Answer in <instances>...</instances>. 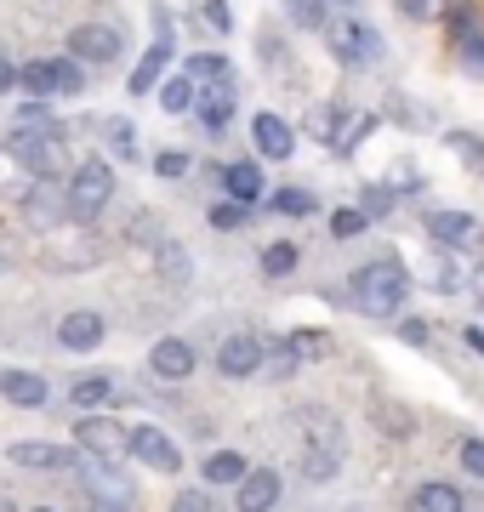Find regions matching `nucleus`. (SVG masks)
Masks as SVG:
<instances>
[{
    "mask_svg": "<svg viewBox=\"0 0 484 512\" xmlns=\"http://www.w3.org/2000/svg\"><path fill=\"white\" fill-rule=\"evenodd\" d=\"M405 296H410V268L393 262V256H376V262H365V268L348 279V302H354L365 319H393V313L405 308Z\"/></svg>",
    "mask_w": 484,
    "mask_h": 512,
    "instance_id": "1",
    "label": "nucleus"
},
{
    "mask_svg": "<svg viewBox=\"0 0 484 512\" xmlns=\"http://www.w3.org/2000/svg\"><path fill=\"white\" fill-rule=\"evenodd\" d=\"M325 46H331L336 63H348V69H371L376 57H382V35H376L365 18H331L325 23Z\"/></svg>",
    "mask_w": 484,
    "mask_h": 512,
    "instance_id": "2",
    "label": "nucleus"
},
{
    "mask_svg": "<svg viewBox=\"0 0 484 512\" xmlns=\"http://www.w3.org/2000/svg\"><path fill=\"white\" fill-rule=\"evenodd\" d=\"M109 200H114V171L103 160H86L69 183V222H97Z\"/></svg>",
    "mask_w": 484,
    "mask_h": 512,
    "instance_id": "3",
    "label": "nucleus"
},
{
    "mask_svg": "<svg viewBox=\"0 0 484 512\" xmlns=\"http://www.w3.org/2000/svg\"><path fill=\"white\" fill-rule=\"evenodd\" d=\"M12 160L23 171H35V177H57V165H63V131H18L12 137Z\"/></svg>",
    "mask_w": 484,
    "mask_h": 512,
    "instance_id": "4",
    "label": "nucleus"
},
{
    "mask_svg": "<svg viewBox=\"0 0 484 512\" xmlns=\"http://www.w3.org/2000/svg\"><path fill=\"white\" fill-rule=\"evenodd\" d=\"M75 467H80V484L92 490V501H103V507H126V501H131V484L114 473L120 461H103V456H92V450H86Z\"/></svg>",
    "mask_w": 484,
    "mask_h": 512,
    "instance_id": "5",
    "label": "nucleus"
},
{
    "mask_svg": "<svg viewBox=\"0 0 484 512\" xmlns=\"http://www.w3.org/2000/svg\"><path fill=\"white\" fill-rule=\"evenodd\" d=\"M75 439H80V450H92V456H103V461L131 456V433H120V421H109V416H86L75 427Z\"/></svg>",
    "mask_w": 484,
    "mask_h": 512,
    "instance_id": "6",
    "label": "nucleus"
},
{
    "mask_svg": "<svg viewBox=\"0 0 484 512\" xmlns=\"http://www.w3.org/2000/svg\"><path fill=\"white\" fill-rule=\"evenodd\" d=\"M23 86H29L35 97H46V92H80V86H86V74H80L75 63L40 57V63H29V69H23Z\"/></svg>",
    "mask_w": 484,
    "mask_h": 512,
    "instance_id": "7",
    "label": "nucleus"
},
{
    "mask_svg": "<svg viewBox=\"0 0 484 512\" xmlns=\"http://www.w3.org/2000/svg\"><path fill=\"white\" fill-rule=\"evenodd\" d=\"M23 217L35 222V228H57V222H69V188H57L52 177H40L29 188V200H23Z\"/></svg>",
    "mask_w": 484,
    "mask_h": 512,
    "instance_id": "8",
    "label": "nucleus"
},
{
    "mask_svg": "<svg viewBox=\"0 0 484 512\" xmlns=\"http://www.w3.org/2000/svg\"><path fill=\"white\" fill-rule=\"evenodd\" d=\"M131 456L149 461L154 473H177V467H183V450H177L160 427H131Z\"/></svg>",
    "mask_w": 484,
    "mask_h": 512,
    "instance_id": "9",
    "label": "nucleus"
},
{
    "mask_svg": "<svg viewBox=\"0 0 484 512\" xmlns=\"http://www.w3.org/2000/svg\"><path fill=\"white\" fill-rule=\"evenodd\" d=\"M428 239L439 251H467L479 239V222L467 217V211H428Z\"/></svg>",
    "mask_w": 484,
    "mask_h": 512,
    "instance_id": "10",
    "label": "nucleus"
},
{
    "mask_svg": "<svg viewBox=\"0 0 484 512\" xmlns=\"http://www.w3.org/2000/svg\"><path fill=\"white\" fill-rule=\"evenodd\" d=\"M69 52L86 57V63H109V57H120V29L114 23H80L69 35Z\"/></svg>",
    "mask_w": 484,
    "mask_h": 512,
    "instance_id": "11",
    "label": "nucleus"
},
{
    "mask_svg": "<svg viewBox=\"0 0 484 512\" xmlns=\"http://www.w3.org/2000/svg\"><path fill=\"white\" fill-rule=\"evenodd\" d=\"M217 370H223L228 382L257 376V370H262V342H257V336H228L223 348H217Z\"/></svg>",
    "mask_w": 484,
    "mask_h": 512,
    "instance_id": "12",
    "label": "nucleus"
},
{
    "mask_svg": "<svg viewBox=\"0 0 484 512\" xmlns=\"http://www.w3.org/2000/svg\"><path fill=\"white\" fill-rule=\"evenodd\" d=\"M149 370L160 376V382H183L188 370H194V348L177 342V336H160V342L149 348Z\"/></svg>",
    "mask_w": 484,
    "mask_h": 512,
    "instance_id": "13",
    "label": "nucleus"
},
{
    "mask_svg": "<svg viewBox=\"0 0 484 512\" xmlns=\"http://www.w3.org/2000/svg\"><path fill=\"white\" fill-rule=\"evenodd\" d=\"M57 342H63V348L69 353H92L97 342H103V319H97V313H63V319H57Z\"/></svg>",
    "mask_w": 484,
    "mask_h": 512,
    "instance_id": "14",
    "label": "nucleus"
},
{
    "mask_svg": "<svg viewBox=\"0 0 484 512\" xmlns=\"http://www.w3.org/2000/svg\"><path fill=\"white\" fill-rule=\"evenodd\" d=\"M251 137H257V148L268 160H291V148H297V131L285 126L280 114H257L251 120Z\"/></svg>",
    "mask_w": 484,
    "mask_h": 512,
    "instance_id": "15",
    "label": "nucleus"
},
{
    "mask_svg": "<svg viewBox=\"0 0 484 512\" xmlns=\"http://www.w3.org/2000/svg\"><path fill=\"white\" fill-rule=\"evenodd\" d=\"M46 393H52V387H46V376H35V370H6V376H0V399H6V404L40 410Z\"/></svg>",
    "mask_w": 484,
    "mask_h": 512,
    "instance_id": "16",
    "label": "nucleus"
},
{
    "mask_svg": "<svg viewBox=\"0 0 484 512\" xmlns=\"http://www.w3.org/2000/svg\"><path fill=\"white\" fill-rule=\"evenodd\" d=\"M194 114H200L205 131H223L228 114H234V86H228V80H211V86L194 97Z\"/></svg>",
    "mask_w": 484,
    "mask_h": 512,
    "instance_id": "17",
    "label": "nucleus"
},
{
    "mask_svg": "<svg viewBox=\"0 0 484 512\" xmlns=\"http://www.w3.org/2000/svg\"><path fill=\"white\" fill-rule=\"evenodd\" d=\"M280 501V473L274 467H251V473L240 478V507L245 512H262Z\"/></svg>",
    "mask_w": 484,
    "mask_h": 512,
    "instance_id": "18",
    "label": "nucleus"
},
{
    "mask_svg": "<svg viewBox=\"0 0 484 512\" xmlns=\"http://www.w3.org/2000/svg\"><path fill=\"white\" fill-rule=\"evenodd\" d=\"M371 427H382L388 439H410L416 433V410L399 399H371Z\"/></svg>",
    "mask_w": 484,
    "mask_h": 512,
    "instance_id": "19",
    "label": "nucleus"
},
{
    "mask_svg": "<svg viewBox=\"0 0 484 512\" xmlns=\"http://www.w3.org/2000/svg\"><path fill=\"white\" fill-rule=\"evenodd\" d=\"M69 450L63 444H12V467H29V473H57V467H69Z\"/></svg>",
    "mask_w": 484,
    "mask_h": 512,
    "instance_id": "20",
    "label": "nucleus"
},
{
    "mask_svg": "<svg viewBox=\"0 0 484 512\" xmlns=\"http://www.w3.org/2000/svg\"><path fill=\"white\" fill-rule=\"evenodd\" d=\"M166 63H171V40L154 35V46L143 52V63L131 69V92H154V86H160V74H166Z\"/></svg>",
    "mask_w": 484,
    "mask_h": 512,
    "instance_id": "21",
    "label": "nucleus"
},
{
    "mask_svg": "<svg viewBox=\"0 0 484 512\" xmlns=\"http://www.w3.org/2000/svg\"><path fill=\"white\" fill-rule=\"evenodd\" d=\"M223 188L234 194V200H245V205H257L262 200V171L251 160H240V165H228L223 171Z\"/></svg>",
    "mask_w": 484,
    "mask_h": 512,
    "instance_id": "22",
    "label": "nucleus"
},
{
    "mask_svg": "<svg viewBox=\"0 0 484 512\" xmlns=\"http://www.w3.org/2000/svg\"><path fill=\"white\" fill-rule=\"evenodd\" d=\"M410 507H422V512H462V490H450V484H416Z\"/></svg>",
    "mask_w": 484,
    "mask_h": 512,
    "instance_id": "23",
    "label": "nucleus"
},
{
    "mask_svg": "<svg viewBox=\"0 0 484 512\" xmlns=\"http://www.w3.org/2000/svg\"><path fill=\"white\" fill-rule=\"evenodd\" d=\"M245 473H251V467H245V456H234V450H217V456L205 461V484H240Z\"/></svg>",
    "mask_w": 484,
    "mask_h": 512,
    "instance_id": "24",
    "label": "nucleus"
},
{
    "mask_svg": "<svg viewBox=\"0 0 484 512\" xmlns=\"http://www.w3.org/2000/svg\"><path fill=\"white\" fill-rule=\"evenodd\" d=\"M194 86H200L194 74H177V80H166V86H160V109H166V114L194 109Z\"/></svg>",
    "mask_w": 484,
    "mask_h": 512,
    "instance_id": "25",
    "label": "nucleus"
},
{
    "mask_svg": "<svg viewBox=\"0 0 484 512\" xmlns=\"http://www.w3.org/2000/svg\"><path fill=\"white\" fill-rule=\"evenodd\" d=\"M285 18L297 23V29H325L331 12H325V0H285Z\"/></svg>",
    "mask_w": 484,
    "mask_h": 512,
    "instance_id": "26",
    "label": "nucleus"
},
{
    "mask_svg": "<svg viewBox=\"0 0 484 512\" xmlns=\"http://www.w3.org/2000/svg\"><path fill=\"white\" fill-rule=\"evenodd\" d=\"M336 467H342V450H308L302 456V478H314V484H331Z\"/></svg>",
    "mask_w": 484,
    "mask_h": 512,
    "instance_id": "27",
    "label": "nucleus"
},
{
    "mask_svg": "<svg viewBox=\"0 0 484 512\" xmlns=\"http://www.w3.org/2000/svg\"><path fill=\"white\" fill-rule=\"evenodd\" d=\"M445 148L462 165H484V137H479V131H445Z\"/></svg>",
    "mask_w": 484,
    "mask_h": 512,
    "instance_id": "28",
    "label": "nucleus"
},
{
    "mask_svg": "<svg viewBox=\"0 0 484 512\" xmlns=\"http://www.w3.org/2000/svg\"><path fill=\"white\" fill-rule=\"evenodd\" d=\"M268 205H274V211H285V217H314V211H319V200L308 194V188H280Z\"/></svg>",
    "mask_w": 484,
    "mask_h": 512,
    "instance_id": "29",
    "label": "nucleus"
},
{
    "mask_svg": "<svg viewBox=\"0 0 484 512\" xmlns=\"http://www.w3.org/2000/svg\"><path fill=\"white\" fill-rule=\"evenodd\" d=\"M109 399H114V376H80L75 382V404H86V410H97Z\"/></svg>",
    "mask_w": 484,
    "mask_h": 512,
    "instance_id": "30",
    "label": "nucleus"
},
{
    "mask_svg": "<svg viewBox=\"0 0 484 512\" xmlns=\"http://www.w3.org/2000/svg\"><path fill=\"white\" fill-rule=\"evenodd\" d=\"M188 74H194L200 86H211V80H228V57H223V52H194V57H188Z\"/></svg>",
    "mask_w": 484,
    "mask_h": 512,
    "instance_id": "31",
    "label": "nucleus"
},
{
    "mask_svg": "<svg viewBox=\"0 0 484 512\" xmlns=\"http://www.w3.org/2000/svg\"><path fill=\"white\" fill-rule=\"evenodd\" d=\"M365 131H376V114L371 109H365V114H354V120H342V131H336V154H354V143H359V137H365Z\"/></svg>",
    "mask_w": 484,
    "mask_h": 512,
    "instance_id": "32",
    "label": "nucleus"
},
{
    "mask_svg": "<svg viewBox=\"0 0 484 512\" xmlns=\"http://www.w3.org/2000/svg\"><path fill=\"white\" fill-rule=\"evenodd\" d=\"M308 131H314L319 143H336V131H342V109H336V103H319V109L308 114Z\"/></svg>",
    "mask_w": 484,
    "mask_h": 512,
    "instance_id": "33",
    "label": "nucleus"
},
{
    "mask_svg": "<svg viewBox=\"0 0 484 512\" xmlns=\"http://www.w3.org/2000/svg\"><path fill=\"white\" fill-rule=\"evenodd\" d=\"M291 268H297V245H285V239H280V245H268V251H262V274L280 279V274H291Z\"/></svg>",
    "mask_w": 484,
    "mask_h": 512,
    "instance_id": "34",
    "label": "nucleus"
},
{
    "mask_svg": "<svg viewBox=\"0 0 484 512\" xmlns=\"http://www.w3.org/2000/svg\"><path fill=\"white\" fill-rule=\"evenodd\" d=\"M160 274L171 279V285H188V256H183V245H160Z\"/></svg>",
    "mask_w": 484,
    "mask_h": 512,
    "instance_id": "35",
    "label": "nucleus"
},
{
    "mask_svg": "<svg viewBox=\"0 0 484 512\" xmlns=\"http://www.w3.org/2000/svg\"><path fill=\"white\" fill-rule=\"evenodd\" d=\"M291 348H297V359H325V330H291Z\"/></svg>",
    "mask_w": 484,
    "mask_h": 512,
    "instance_id": "36",
    "label": "nucleus"
},
{
    "mask_svg": "<svg viewBox=\"0 0 484 512\" xmlns=\"http://www.w3.org/2000/svg\"><path fill=\"white\" fill-rule=\"evenodd\" d=\"M359 211H365V217H388L393 211V188H365V194H359Z\"/></svg>",
    "mask_w": 484,
    "mask_h": 512,
    "instance_id": "37",
    "label": "nucleus"
},
{
    "mask_svg": "<svg viewBox=\"0 0 484 512\" xmlns=\"http://www.w3.org/2000/svg\"><path fill=\"white\" fill-rule=\"evenodd\" d=\"M428 336H433L428 319H399V342L405 348H428Z\"/></svg>",
    "mask_w": 484,
    "mask_h": 512,
    "instance_id": "38",
    "label": "nucleus"
},
{
    "mask_svg": "<svg viewBox=\"0 0 484 512\" xmlns=\"http://www.w3.org/2000/svg\"><path fill=\"white\" fill-rule=\"evenodd\" d=\"M245 211H251L245 200H234V205H211V228H240Z\"/></svg>",
    "mask_w": 484,
    "mask_h": 512,
    "instance_id": "39",
    "label": "nucleus"
},
{
    "mask_svg": "<svg viewBox=\"0 0 484 512\" xmlns=\"http://www.w3.org/2000/svg\"><path fill=\"white\" fill-rule=\"evenodd\" d=\"M462 473H473V478H484V439H462Z\"/></svg>",
    "mask_w": 484,
    "mask_h": 512,
    "instance_id": "40",
    "label": "nucleus"
},
{
    "mask_svg": "<svg viewBox=\"0 0 484 512\" xmlns=\"http://www.w3.org/2000/svg\"><path fill=\"white\" fill-rule=\"evenodd\" d=\"M365 222H371L365 211H336V217H331V234H336V239H354Z\"/></svg>",
    "mask_w": 484,
    "mask_h": 512,
    "instance_id": "41",
    "label": "nucleus"
},
{
    "mask_svg": "<svg viewBox=\"0 0 484 512\" xmlns=\"http://www.w3.org/2000/svg\"><path fill=\"white\" fill-rule=\"evenodd\" d=\"M154 171H160V177H183L188 154H183V148H166V154H154Z\"/></svg>",
    "mask_w": 484,
    "mask_h": 512,
    "instance_id": "42",
    "label": "nucleus"
},
{
    "mask_svg": "<svg viewBox=\"0 0 484 512\" xmlns=\"http://www.w3.org/2000/svg\"><path fill=\"white\" fill-rule=\"evenodd\" d=\"M18 131H52V114L40 103H29V109H18Z\"/></svg>",
    "mask_w": 484,
    "mask_h": 512,
    "instance_id": "43",
    "label": "nucleus"
},
{
    "mask_svg": "<svg viewBox=\"0 0 484 512\" xmlns=\"http://www.w3.org/2000/svg\"><path fill=\"white\" fill-rule=\"evenodd\" d=\"M462 69H467V74H484V40H479V35L462 40Z\"/></svg>",
    "mask_w": 484,
    "mask_h": 512,
    "instance_id": "44",
    "label": "nucleus"
},
{
    "mask_svg": "<svg viewBox=\"0 0 484 512\" xmlns=\"http://www.w3.org/2000/svg\"><path fill=\"white\" fill-rule=\"evenodd\" d=\"M205 23H211L217 35H228V29H234V18H228V0H205Z\"/></svg>",
    "mask_w": 484,
    "mask_h": 512,
    "instance_id": "45",
    "label": "nucleus"
},
{
    "mask_svg": "<svg viewBox=\"0 0 484 512\" xmlns=\"http://www.w3.org/2000/svg\"><path fill=\"white\" fill-rule=\"evenodd\" d=\"M302 359H297V348H280L274 353V359H268V376H274V382H280V376H291V370H297Z\"/></svg>",
    "mask_w": 484,
    "mask_h": 512,
    "instance_id": "46",
    "label": "nucleus"
},
{
    "mask_svg": "<svg viewBox=\"0 0 484 512\" xmlns=\"http://www.w3.org/2000/svg\"><path fill=\"white\" fill-rule=\"evenodd\" d=\"M399 12H405L410 23H422V18H439V0H399Z\"/></svg>",
    "mask_w": 484,
    "mask_h": 512,
    "instance_id": "47",
    "label": "nucleus"
},
{
    "mask_svg": "<svg viewBox=\"0 0 484 512\" xmlns=\"http://www.w3.org/2000/svg\"><path fill=\"white\" fill-rule=\"evenodd\" d=\"M433 285H439V291H462V274H456L450 262H439V268H433Z\"/></svg>",
    "mask_w": 484,
    "mask_h": 512,
    "instance_id": "48",
    "label": "nucleus"
},
{
    "mask_svg": "<svg viewBox=\"0 0 484 512\" xmlns=\"http://www.w3.org/2000/svg\"><path fill=\"white\" fill-rule=\"evenodd\" d=\"M450 35H456V40L473 35V12H467V6H456V12H450Z\"/></svg>",
    "mask_w": 484,
    "mask_h": 512,
    "instance_id": "49",
    "label": "nucleus"
},
{
    "mask_svg": "<svg viewBox=\"0 0 484 512\" xmlns=\"http://www.w3.org/2000/svg\"><path fill=\"white\" fill-rule=\"evenodd\" d=\"M177 507H183V512H205V507H211V495H205V490H183V495H177Z\"/></svg>",
    "mask_w": 484,
    "mask_h": 512,
    "instance_id": "50",
    "label": "nucleus"
},
{
    "mask_svg": "<svg viewBox=\"0 0 484 512\" xmlns=\"http://www.w3.org/2000/svg\"><path fill=\"white\" fill-rule=\"evenodd\" d=\"M12 86H23V69H12V57H0V92H12Z\"/></svg>",
    "mask_w": 484,
    "mask_h": 512,
    "instance_id": "51",
    "label": "nucleus"
},
{
    "mask_svg": "<svg viewBox=\"0 0 484 512\" xmlns=\"http://www.w3.org/2000/svg\"><path fill=\"white\" fill-rule=\"evenodd\" d=\"M467 291H473V302L484 308V268H473V274H467Z\"/></svg>",
    "mask_w": 484,
    "mask_h": 512,
    "instance_id": "52",
    "label": "nucleus"
},
{
    "mask_svg": "<svg viewBox=\"0 0 484 512\" xmlns=\"http://www.w3.org/2000/svg\"><path fill=\"white\" fill-rule=\"evenodd\" d=\"M462 336H467V348H473V353H484V325H467Z\"/></svg>",
    "mask_w": 484,
    "mask_h": 512,
    "instance_id": "53",
    "label": "nucleus"
}]
</instances>
